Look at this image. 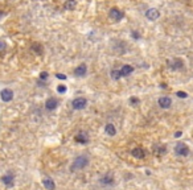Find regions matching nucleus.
<instances>
[{"instance_id": "obj_1", "label": "nucleus", "mask_w": 193, "mask_h": 190, "mask_svg": "<svg viewBox=\"0 0 193 190\" xmlns=\"http://www.w3.org/2000/svg\"><path fill=\"white\" fill-rule=\"evenodd\" d=\"M87 164H89V159H87L86 156H78V157L73 161V164L70 165V169L71 170H81V169H84V168H86Z\"/></svg>"}, {"instance_id": "obj_2", "label": "nucleus", "mask_w": 193, "mask_h": 190, "mask_svg": "<svg viewBox=\"0 0 193 190\" xmlns=\"http://www.w3.org/2000/svg\"><path fill=\"white\" fill-rule=\"evenodd\" d=\"M175 152H176V154H177V156L185 157V156L189 154V148H188V145H186V144L179 143V144L175 147Z\"/></svg>"}, {"instance_id": "obj_3", "label": "nucleus", "mask_w": 193, "mask_h": 190, "mask_svg": "<svg viewBox=\"0 0 193 190\" xmlns=\"http://www.w3.org/2000/svg\"><path fill=\"white\" fill-rule=\"evenodd\" d=\"M109 15H110V17H111L113 20H115V21H120L124 17V12H123V11H120V9H118V8H111Z\"/></svg>"}, {"instance_id": "obj_4", "label": "nucleus", "mask_w": 193, "mask_h": 190, "mask_svg": "<svg viewBox=\"0 0 193 190\" xmlns=\"http://www.w3.org/2000/svg\"><path fill=\"white\" fill-rule=\"evenodd\" d=\"M87 104V100L85 98H75L73 102H71V106H73L74 110H84Z\"/></svg>"}, {"instance_id": "obj_5", "label": "nucleus", "mask_w": 193, "mask_h": 190, "mask_svg": "<svg viewBox=\"0 0 193 190\" xmlns=\"http://www.w3.org/2000/svg\"><path fill=\"white\" fill-rule=\"evenodd\" d=\"M0 98H2L3 102H11L13 99V91L9 90V88H4L0 93Z\"/></svg>"}, {"instance_id": "obj_6", "label": "nucleus", "mask_w": 193, "mask_h": 190, "mask_svg": "<svg viewBox=\"0 0 193 190\" xmlns=\"http://www.w3.org/2000/svg\"><path fill=\"white\" fill-rule=\"evenodd\" d=\"M159 16H160V12H159L156 8H150V9H148L147 12H146V17H147L148 20H151V21L157 20Z\"/></svg>"}, {"instance_id": "obj_7", "label": "nucleus", "mask_w": 193, "mask_h": 190, "mask_svg": "<svg viewBox=\"0 0 193 190\" xmlns=\"http://www.w3.org/2000/svg\"><path fill=\"white\" fill-rule=\"evenodd\" d=\"M57 106H58V99L57 98H49V99H46V102H45L46 110H49V111L56 110Z\"/></svg>"}, {"instance_id": "obj_8", "label": "nucleus", "mask_w": 193, "mask_h": 190, "mask_svg": "<svg viewBox=\"0 0 193 190\" xmlns=\"http://www.w3.org/2000/svg\"><path fill=\"white\" fill-rule=\"evenodd\" d=\"M171 104H172V100H171V98H168V97H162L159 99V106H160L162 108H169Z\"/></svg>"}, {"instance_id": "obj_9", "label": "nucleus", "mask_w": 193, "mask_h": 190, "mask_svg": "<svg viewBox=\"0 0 193 190\" xmlns=\"http://www.w3.org/2000/svg\"><path fill=\"white\" fill-rule=\"evenodd\" d=\"M131 154L134 156L135 159H144V156H146V152H144V150H143V148L138 147V148H134V149H132Z\"/></svg>"}, {"instance_id": "obj_10", "label": "nucleus", "mask_w": 193, "mask_h": 190, "mask_svg": "<svg viewBox=\"0 0 193 190\" xmlns=\"http://www.w3.org/2000/svg\"><path fill=\"white\" fill-rule=\"evenodd\" d=\"M86 71H87V66L85 64H82V65H80V66H77V68H75L74 74L77 77H84L86 74Z\"/></svg>"}, {"instance_id": "obj_11", "label": "nucleus", "mask_w": 193, "mask_h": 190, "mask_svg": "<svg viewBox=\"0 0 193 190\" xmlns=\"http://www.w3.org/2000/svg\"><path fill=\"white\" fill-rule=\"evenodd\" d=\"M42 185L45 186L46 190H54V189H56V183H54V181L51 180V178H44V180H42Z\"/></svg>"}, {"instance_id": "obj_12", "label": "nucleus", "mask_w": 193, "mask_h": 190, "mask_svg": "<svg viewBox=\"0 0 193 190\" xmlns=\"http://www.w3.org/2000/svg\"><path fill=\"white\" fill-rule=\"evenodd\" d=\"M184 66V64H183V61L181 59H179V58H176V59H173L172 62H169V68L171 69H173V70H177V69H181Z\"/></svg>"}, {"instance_id": "obj_13", "label": "nucleus", "mask_w": 193, "mask_h": 190, "mask_svg": "<svg viewBox=\"0 0 193 190\" xmlns=\"http://www.w3.org/2000/svg\"><path fill=\"white\" fill-rule=\"evenodd\" d=\"M119 71H120V75H122V77H127V75L131 74L132 71H134V68H132L131 65H124Z\"/></svg>"}, {"instance_id": "obj_14", "label": "nucleus", "mask_w": 193, "mask_h": 190, "mask_svg": "<svg viewBox=\"0 0 193 190\" xmlns=\"http://www.w3.org/2000/svg\"><path fill=\"white\" fill-rule=\"evenodd\" d=\"M104 131H106V133L109 136H115V133H117V128H115L114 124L109 123V124H106V127H104Z\"/></svg>"}, {"instance_id": "obj_15", "label": "nucleus", "mask_w": 193, "mask_h": 190, "mask_svg": "<svg viewBox=\"0 0 193 190\" xmlns=\"http://www.w3.org/2000/svg\"><path fill=\"white\" fill-rule=\"evenodd\" d=\"M2 182L7 186H12L13 185V176L12 174H5L2 177Z\"/></svg>"}, {"instance_id": "obj_16", "label": "nucleus", "mask_w": 193, "mask_h": 190, "mask_svg": "<svg viewBox=\"0 0 193 190\" xmlns=\"http://www.w3.org/2000/svg\"><path fill=\"white\" fill-rule=\"evenodd\" d=\"M114 182V177L111 174H107V176H103L101 178V183H103V185H111V183Z\"/></svg>"}, {"instance_id": "obj_17", "label": "nucleus", "mask_w": 193, "mask_h": 190, "mask_svg": "<svg viewBox=\"0 0 193 190\" xmlns=\"http://www.w3.org/2000/svg\"><path fill=\"white\" fill-rule=\"evenodd\" d=\"M75 0H66L65 4H64V8L68 9V11H73L75 8Z\"/></svg>"}, {"instance_id": "obj_18", "label": "nucleus", "mask_w": 193, "mask_h": 190, "mask_svg": "<svg viewBox=\"0 0 193 190\" xmlns=\"http://www.w3.org/2000/svg\"><path fill=\"white\" fill-rule=\"evenodd\" d=\"M74 140H75L77 143L86 144L87 141H89V139H87V136H86V135H82V133H80V135H77V136L74 137Z\"/></svg>"}, {"instance_id": "obj_19", "label": "nucleus", "mask_w": 193, "mask_h": 190, "mask_svg": "<svg viewBox=\"0 0 193 190\" xmlns=\"http://www.w3.org/2000/svg\"><path fill=\"white\" fill-rule=\"evenodd\" d=\"M31 49L35 52L36 54H42V46L40 45L38 42H35V44H32L31 45Z\"/></svg>"}, {"instance_id": "obj_20", "label": "nucleus", "mask_w": 193, "mask_h": 190, "mask_svg": "<svg viewBox=\"0 0 193 190\" xmlns=\"http://www.w3.org/2000/svg\"><path fill=\"white\" fill-rule=\"evenodd\" d=\"M111 77H113V79H119L122 75H120V71L119 70H113L111 71Z\"/></svg>"}, {"instance_id": "obj_21", "label": "nucleus", "mask_w": 193, "mask_h": 190, "mask_svg": "<svg viewBox=\"0 0 193 190\" xmlns=\"http://www.w3.org/2000/svg\"><path fill=\"white\" fill-rule=\"evenodd\" d=\"M165 153V147L163 145V147H159L157 149H156V154H164Z\"/></svg>"}, {"instance_id": "obj_22", "label": "nucleus", "mask_w": 193, "mask_h": 190, "mask_svg": "<svg viewBox=\"0 0 193 190\" xmlns=\"http://www.w3.org/2000/svg\"><path fill=\"white\" fill-rule=\"evenodd\" d=\"M5 46H7V44H5V41L0 40V53L4 52V50H5Z\"/></svg>"}, {"instance_id": "obj_23", "label": "nucleus", "mask_w": 193, "mask_h": 190, "mask_svg": "<svg viewBox=\"0 0 193 190\" xmlns=\"http://www.w3.org/2000/svg\"><path fill=\"white\" fill-rule=\"evenodd\" d=\"M57 91H58L60 94H62V93H65V91H66V86H64V85H60V86L57 87Z\"/></svg>"}, {"instance_id": "obj_24", "label": "nucleus", "mask_w": 193, "mask_h": 190, "mask_svg": "<svg viewBox=\"0 0 193 190\" xmlns=\"http://www.w3.org/2000/svg\"><path fill=\"white\" fill-rule=\"evenodd\" d=\"M176 95H177L179 98H186V97H188V94L184 93V91H177V94H176Z\"/></svg>"}, {"instance_id": "obj_25", "label": "nucleus", "mask_w": 193, "mask_h": 190, "mask_svg": "<svg viewBox=\"0 0 193 190\" xmlns=\"http://www.w3.org/2000/svg\"><path fill=\"white\" fill-rule=\"evenodd\" d=\"M130 103L131 104H138V103H139V99L135 98V97H132V98H130Z\"/></svg>"}, {"instance_id": "obj_26", "label": "nucleus", "mask_w": 193, "mask_h": 190, "mask_svg": "<svg viewBox=\"0 0 193 190\" xmlns=\"http://www.w3.org/2000/svg\"><path fill=\"white\" fill-rule=\"evenodd\" d=\"M40 78H41V79H46V78H48V73L46 71H42L41 74H40Z\"/></svg>"}, {"instance_id": "obj_27", "label": "nucleus", "mask_w": 193, "mask_h": 190, "mask_svg": "<svg viewBox=\"0 0 193 190\" xmlns=\"http://www.w3.org/2000/svg\"><path fill=\"white\" fill-rule=\"evenodd\" d=\"M57 78H60V79H66V75H64V74H57Z\"/></svg>"}, {"instance_id": "obj_28", "label": "nucleus", "mask_w": 193, "mask_h": 190, "mask_svg": "<svg viewBox=\"0 0 193 190\" xmlns=\"http://www.w3.org/2000/svg\"><path fill=\"white\" fill-rule=\"evenodd\" d=\"M132 37H134V38H139V35H138V33H132Z\"/></svg>"}, {"instance_id": "obj_29", "label": "nucleus", "mask_w": 193, "mask_h": 190, "mask_svg": "<svg viewBox=\"0 0 193 190\" xmlns=\"http://www.w3.org/2000/svg\"><path fill=\"white\" fill-rule=\"evenodd\" d=\"M175 136H176V137H180V136H181V132H176Z\"/></svg>"}, {"instance_id": "obj_30", "label": "nucleus", "mask_w": 193, "mask_h": 190, "mask_svg": "<svg viewBox=\"0 0 193 190\" xmlns=\"http://www.w3.org/2000/svg\"><path fill=\"white\" fill-rule=\"evenodd\" d=\"M3 16H4V13L2 12V11H0V19H2V17H3Z\"/></svg>"}]
</instances>
